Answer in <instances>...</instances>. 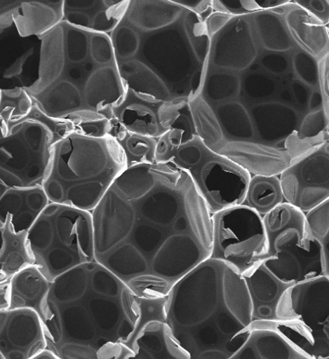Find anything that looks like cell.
Segmentation results:
<instances>
[{
	"instance_id": "obj_33",
	"label": "cell",
	"mask_w": 329,
	"mask_h": 359,
	"mask_svg": "<svg viewBox=\"0 0 329 359\" xmlns=\"http://www.w3.org/2000/svg\"><path fill=\"white\" fill-rule=\"evenodd\" d=\"M34 105V100L24 86L0 89V125L26 116Z\"/></svg>"
},
{
	"instance_id": "obj_27",
	"label": "cell",
	"mask_w": 329,
	"mask_h": 359,
	"mask_svg": "<svg viewBox=\"0 0 329 359\" xmlns=\"http://www.w3.org/2000/svg\"><path fill=\"white\" fill-rule=\"evenodd\" d=\"M2 247L0 252V283L8 282L22 269L35 264V259L28 241V232L17 233L8 216L0 224Z\"/></svg>"
},
{
	"instance_id": "obj_39",
	"label": "cell",
	"mask_w": 329,
	"mask_h": 359,
	"mask_svg": "<svg viewBox=\"0 0 329 359\" xmlns=\"http://www.w3.org/2000/svg\"><path fill=\"white\" fill-rule=\"evenodd\" d=\"M320 90L323 99V111L329 131V55L321 60L318 67Z\"/></svg>"
},
{
	"instance_id": "obj_6",
	"label": "cell",
	"mask_w": 329,
	"mask_h": 359,
	"mask_svg": "<svg viewBox=\"0 0 329 359\" xmlns=\"http://www.w3.org/2000/svg\"><path fill=\"white\" fill-rule=\"evenodd\" d=\"M72 130L71 123L48 116L35 103L26 116L0 125V185L43 187L55 144Z\"/></svg>"
},
{
	"instance_id": "obj_41",
	"label": "cell",
	"mask_w": 329,
	"mask_h": 359,
	"mask_svg": "<svg viewBox=\"0 0 329 359\" xmlns=\"http://www.w3.org/2000/svg\"><path fill=\"white\" fill-rule=\"evenodd\" d=\"M34 359H60L57 354L49 348L46 347L42 351L41 353H39Z\"/></svg>"
},
{
	"instance_id": "obj_2",
	"label": "cell",
	"mask_w": 329,
	"mask_h": 359,
	"mask_svg": "<svg viewBox=\"0 0 329 359\" xmlns=\"http://www.w3.org/2000/svg\"><path fill=\"white\" fill-rule=\"evenodd\" d=\"M38 77L24 86L48 116L71 123L113 118V107L126 87L111 36L79 28L63 21L39 37Z\"/></svg>"
},
{
	"instance_id": "obj_5",
	"label": "cell",
	"mask_w": 329,
	"mask_h": 359,
	"mask_svg": "<svg viewBox=\"0 0 329 359\" xmlns=\"http://www.w3.org/2000/svg\"><path fill=\"white\" fill-rule=\"evenodd\" d=\"M126 169L124 152L114 137L71 131L55 144L43 187L50 203L92 212Z\"/></svg>"
},
{
	"instance_id": "obj_31",
	"label": "cell",
	"mask_w": 329,
	"mask_h": 359,
	"mask_svg": "<svg viewBox=\"0 0 329 359\" xmlns=\"http://www.w3.org/2000/svg\"><path fill=\"white\" fill-rule=\"evenodd\" d=\"M206 18L186 9L181 22L187 41L199 65L208 67L212 39L209 36Z\"/></svg>"
},
{
	"instance_id": "obj_40",
	"label": "cell",
	"mask_w": 329,
	"mask_h": 359,
	"mask_svg": "<svg viewBox=\"0 0 329 359\" xmlns=\"http://www.w3.org/2000/svg\"><path fill=\"white\" fill-rule=\"evenodd\" d=\"M234 15L214 12L206 20V25L209 36L213 39L231 21Z\"/></svg>"
},
{
	"instance_id": "obj_32",
	"label": "cell",
	"mask_w": 329,
	"mask_h": 359,
	"mask_svg": "<svg viewBox=\"0 0 329 359\" xmlns=\"http://www.w3.org/2000/svg\"><path fill=\"white\" fill-rule=\"evenodd\" d=\"M241 92V74L221 71V69H208L205 78L202 96L214 98L223 103L224 100L239 97Z\"/></svg>"
},
{
	"instance_id": "obj_16",
	"label": "cell",
	"mask_w": 329,
	"mask_h": 359,
	"mask_svg": "<svg viewBox=\"0 0 329 359\" xmlns=\"http://www.w3.org/2000/svg\"><path fill=\"white\" fill-rule=\"evenodd\" d=\"M1 33L13 25L23 38H38L64 21L65 0H1Z\"/></svg>"
},
{
	"instance_id": "obj_18",
	"label": "cell",
	"mask_w": 329,
	"mask_h": 359,
	"mask_svg": "<svg viewBox=\"0 0 329 359\" xmlns=\"http://www.w3.org/2000/svg\"><path fill=\"white\" fill-rule=\"evenodd\" d=\"M163 104L161 100L126 88L122 101L113 107V119L129 133L159 139L167 133L159 117Z\"/></svg>"
},
{
	"instance_id": "obj_11",
	"label": "cell",
	"mask_w": 329,
	"mask_h": 359,
	"mask_svg": "<svg viewBox=\"0 0 329 359\" xmlns=\"http://www.w3.org/2000/svg\"><path fill=\"white\" fill-rule=\"evenodd\" d=\"M210 257L239 275L253 271L269 259L263 217L244 205L212 215Z\"/></svg>"
},
{
	"instance_id": "obj_24",
	"label": "cell",
	"mask_w": 329,
	"mask_h": 359,
	"mask_svg": "<svg viewBox=\"0 0 329 359\" xmlns=\"http://www.w3.org/2000/svg\"><path fill=\"white\" fill-rule=\"evenodd\" d=\"M8 284L7 310L29 309L36 312L43 322L52 283L41 269L35 264L29 266L10 279Z\"/></svg>"
},
{
	"instance_id": "obj_13",
	"label": "cell",
	"mask_w": 329,
	"mask_h": 359,
	"mask_svg": "<svg viewBox=\"0 0 329 359\" xmlns=\"http://www.w3.org/2000/svg\"><path fill=\"white\" fill-rule=\"evenodd\" d=\"M286 203L305 214L329 199V141L296 159L280 175Z\"/></svg>"
},
{
	"instance_id": "obj_10",
	"label": "cell",
	"mask_w": 329,
	"mask_h": 359,
	"mask_svg": "<svg viewBox=\"0 0 329 359\" xmlns=\"http://www.w3.org/2000/svg\"><path fill=\"white\" fill-rule=\"evenodd\" d=\"M181 20L156 31H137L140 43L130 60L144 65L161 79L170 93L172 101L185 98L191 102L202 94L208 67L197 62L187 41Z\"/></svg>"
},
{
	"instance_id": "obj_37",
	"label": "cell",
	"mask_w": 329,
	"mask_h": 359,
	"mask_svg": "<svg viewBox=\"0 0 329 359\" xmlns=\"http://www.w3.org/2000/svg\"><path fill=\"white\" fill-rule=\"evenodd\" d=\"M318 21L326 26L329 23V0H293Z\"/></svg>"
},
{
	"instance_id": "obj_21",
	"label": "cell",
	"mask_w": 329,
	"mask_h": 359,
	"mask_svg": "<svg viewBox=\"0 0 329 359\" xmlns=\"http://www.w3.org/2000/svg\"><path fill=\"white\" fill-rule=\"evenodd\" d=\"M252 303L253 321L277 320V308L287 289L294 284L276 277L264 265L242 276Z\"/></svg>"
},
{
	"instance_id": "obj_7",
	"label": "cell",
	"mask_w": 329,
	"mask_h": 359,
	"mask_svg": "<svg viewBox=\"0 0 329 359\" xmlns=\"http://www.w3.org/2000/svg\"><path fill=\"white\" fill-rule=\"evenodd\" d=\"M28 241L35 265L51 283L95 261L91 212L50 203L28 231Z\"/></svg>"
},
{
	"instance_id": "obj_35",
	"label": "cell",
	"mask_w": 329,
	"mask_h": 359,
	"mask_svg": "<svg viewBox=\"0 0 329 359\" xmlns=\"http://www.w3.org/2000/svg\"><path fill=\"white\" fill-rule=\"evenodd\" d=\"M306 216L312 233L322 246L324 275L329 278V199Z\"/></svg>"
},
{
	"instance_id": "obj_26",
	"label": "cell",
	"mask_w": 329,
	"mask_h": 359,
	"mask_svg": "<svg viewBox=\"0 0 329 359\" xmlns=\"http://www.w3.org/2000/svg\"><path fill=\"white\" fill-rule=\"evenodd\" d=\"M185 10L174 0H130L123 19L137 32L147 33L177 23Z\"/></svg>"
},
{
	"instance_id": "obj_1",
	"label": "cell",
	"mask_w": 329,
	"mask_h": 359,
	"mask_svg": "<svg viewBox=\"0 0 329 359\" xmlns=\"http://www.w3.org/2000/svg\"><path fill=\"white\" fill-rule=\"evenodd\" d=\"M92 215L95 261L139 297H166L210 257L212 215L191 177L171 165L128 168Z\"/></svg>"
},
{
	"instance_id": "obj_38",
	"label": "cell",
	"mask_w": 329,
	"mask_h": 359,
	"mask_svg": "<svg viewBox=\"0 0 329 359\" xmlns=\"http://www.w3.org/2000/svg\"><path fill=\"white\" fill-rule=\"evenodd\" d=\"M132 348L121 343H109L105 345L97 354L98 359H129L135 358Z\"/></svg>"
},
{
	"instance_id": "obj_25",
	"label": "cell",
	"mask_w": 329,
	"mask_h": 359,
	"mask_svg": "<svg viewBox=\"0 0 329 359\" xmlns=\"http://www.w3.org/2000/svg\"><path fill=\"white\" fill-rule=\"evenodd\" d=\"M140 359H191L179 345L166 320H152L136 334L131 346Z\"/></svg>"
},
{
	"instance_id": "obj_34",
	"label": "cell",
	"mask_w": 329,
	"mask_h": 359,
	"mask_svg": "<svg viewBox=\"0 0 329 359\" xmlns=\"http://www.w3.org/2000/svg\"><path fill=\"white\" fill-rule=\"evenodd\" d=\"M210 149L197 135L192 141L177 148L167 165L188 173L203 161Z\"/></svg>"
},
{
	"instance_id": "obj_8",
	"label": "cell",
	"mask_w": 329,
	"mask_h": 359,
	"mask_svg": "<svg viewBox=\"0 0 329 359\" xmlns=\"http://www.w3.org/2000/svg\"><path fill=\"white\" fill-rule=\"evenodd\" d=\"M263 220L269 245L264 265L269 271L291 284L324 276L323 248L304 212L284 203Z\"/></svg>"
},
{
	"instance_id": "obj_17",
	"label": "cell",
	"mask_w": 329,
	"mask_h": 359,
	"mask_svg": "<svg viewBox=\"0 0 329 359\" xmlns=\"http://www.w3.org/2000/svg\"><path fill=\"white\" fill-rule=\"evenodd\" d=\"M130 0H65L64 21L86 31L111 35Z\"/></svg>"
},
{
	"instance_id": "obj_30",
	"label": "cell",
	"mask_w": 329,
	"mask_h": 359,
	"mask_svg": "<svg viewBox=\"0 0 329 359\" xmlns=\"http://www.w3.org/2000/svg\"><path fill=\"white\" fill-rule=\"evenodd\" d=\"M109 135L114 137L125 154L127 168L145 164H156L157 140L129 133L121 126L114 127Z\"/></svg>"
},
{
	"instance_id": "obj_36",
	"label": "cell",
	"mask_w": 329,
	"mask_h": 359,
	"mask_svg": "<svg viewBox=\"0 0 329 359\" xmlns=\"http://www.w3.org/2000/svg\"><path fill=\"white\" fill-rule=\"evenodd\" d=\"M290 0H276V1H213L214 12L231 14L234 16L248 15L264 10L271 9L286 5Z\"/></svg>"
},
{
	"instance_id": "obj_42",
	"label": "cell",
	"mask_w": 329,
	"mask_h": 359,
	"mask_svg": "<svg viewBox=\"0 0 329 359\" xmlns=\"http://www.w3.org/2000/svg\"><path fill=\"white\" fill-rule=\"evenodd\" d=\"M326 27L328 29V34H329V23L326 25Z\"/></svg>"
},
{
	"instance_id": "obj_22",
	"label": "cell",
	"mask_w": 329,
	"mask_h": 359,
	"mask_svg": "<svg viewBox=\"0 0 329 359\" xmlns=\"http://www.w3.org/2000/svg\"><path fill=\"white\" fill-rule=\"evenodd\" d=\"M247 341L231 359H310L264 321H253Z\"/></svg>"
},
{
	"instance_id": "obj_23",
	"label": "cell",
	"mask_w": 329,
	"mask_h": 359,
	"mask_svg": "<svg viewBox=\"0 0 329 359\" xmlns=\"http://www.w3.org/2000/svg\"><path fill=\"white\" fill-rule=\"evenodd\" d=\"M286 25L299 46L321 61L329 55V34L326 26L290 0L284 6Z\"/></svg>"
},
{
	"instance_id": "obj_3",
	"label": "cell",
	"mask_w": 329,
	"mask_h": 359,
	"mask_svg": "<svg viewBox=\"0 0 329 359\" xmlns=\"http://www.w3.org/2000/svg\"><path fill=\"white\" fill-rule=\"evenodd\" d=\"M141 318L137 296L96 261L52 283L43 322L48 348L60 359H94L109 343L131 348Z\"/></svg>"
},
{
	"instance_id": "obj_19",
	"label": "cell",
	"mask_w": 329,
	"mask_h": 359,
	"mask_svg": "<svg viewBox=\"0 0 329 359\" xmlns=\"http://www.w3.org/2000/svg\"><path fill=\"white\" fill-rule=\"evenodd\" d=\"M0 224L8 216L17 233L29 231L50 203L43 187L9 188L0 185Z\"/></svg>"
},
{
	"instance_id": "obj_4",
	"label": "cell",
	"mask_w": 329,
	"mask_h": 359,
	"mask_svg": "<svg viewBox=\"0 0 329 359\" xmlns=\"http://www.w3.org/2000/svg\"><path fill=\"white\" fill-rule=\"evenodd\" d=\"M253 321L245 279L216 259L198 264L167 295L166 322L191 359H231Z\"/></svg>"
},
{
	"instance_id": "obj_15",
	"label": "cell",
	"mask_w": 329,
	"mask_h": 359,
	"mask_svg": "<svg viewBox=\"0 0 329 359\" xmlns=\"http://www.w3.org/2000/svg\"><path fill=\"white\" fill-rule=\"evenodd\" d=\"M47 346L44 325L36 312L0 311V358L34 359Z\"/></svg>"
},
{
	"instance_id": "obj_12",
	"label": "cell",
	"mask_w": 329,
	"mask_h": 359,
	"mask_svg": "<svg viewBox=\"0 0 329 359\" xmlns=\"http://www.w3.org/2000/svg\"><path fill=\"white\" fill-rule=\"evenodd\" d=\"M187 174L211 215L243 205L252 178L246 169L212 149Z\"/></svg>"
},
{
	"instance_id": "obj_20",
	"label": "cell",
	"mask_w": 329,
	"mask_h": 359,
	"mask_svg": "<svg viewBox=\"0 0 329 359\" xmlns=\"http://www.w3.org/2000/svg\"><path fill=\"white\" fill-rule=\"evenodd\" d=\"M217 154L254 175L280 176L293 163L287 154L278 149L243 141L227 142Z\"/></svg>"
},
{
	"instance_id": "obj_28",
	"label": "cell",
	"mask_w": 329,
	"mask_h": 359,
	"mask_svg": "<svg viewBox=\"0 0 329 359\" xmlns=\"http://www.w3.org/2000/svg\"><path fill=\"white\" fill-rule=\"evenodd\" d=\"M284 203L280 176H252L243 205L264 217Z\"/></svg>"
},
{
	"instance_id": "obj_29",
	"label": "cell",
	"mask_w": 329,
	"mask_h": 359,
	"mask_svg": "<svg viewBox=\"0 0 329 359\" xmlns=\"http://www.w3.org/2000/svg\"><path fill=\"white\" fill-rule=\"evenodd\" d=\"M197 135L212 151L218 153L227 143L222 126L215 112L202 95L189 102Z\"/></svg>"
},
{
	"instance_id": "obj_43",
	"label": "cell",
	"mask_w": 329,
	"mask_h": 359,
	"mask_svg": "<svg viewBox=\"0 0 329 359\" xmlns=\"http://www.w3.org/2000/svg\"><path fill=\"white\" fill-rule=\"evenodd\" d=\"M328 359H329V358Z\"/></svg>"
},
{
	"instance_id": "obj_9",
	"label": "cell",
	"mask_w": 329,
	"mask_h": 359,
	"mask_svg": "<svg viewBox=\"0 0 329 359\" xmlns=\"http://www.w3.org/2000/svg\"><path fill=\"white\" fill-rule=\"evenodd\" d=\"M277 320L264 321L310 359L329 358V278L289 287L277 308Z\"/></svg>"
},
{
	"instance_id": "obj_14",
	"label": "cell",
	"mask_w": 329,
	"mask_h": 359,
	"mask_svg": "<svg viewBox=\"0 0 329 359\" xmlns=\"http://www.w3.org/2000/svg\"><path fill=\"white\" fill-rule=\"evenodd\" d=\"M258 53L250 16H235L213 38L208 68L241 74L254 63Z\"/></svg>"
}]
</instances>
